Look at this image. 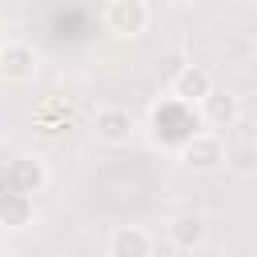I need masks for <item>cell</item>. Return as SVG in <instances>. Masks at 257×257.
<instances>
[{
  "label": "cell",
  "mask_w": 257,
  "mask_h": 257,
  "mask_svg": "<svg viewBox=\"0 0 257 257\" xmlns=\"http://www.w3.org/2000/svg\"><path fill=\"white\" fill-rule=\"evenodd\" d=\"M104 20H108V28L116 36L133 40V36H141L149 28V8H145V0H112L108 12H104Z\"/></svg>",
  "instance_id": "cell-4"
},
{
  "label": "cell",
  "mask_w": 257,
  "mask_h": 257,
  "mask_svg": "<svg viewBox=\"0 0 257 257\" xmlns=\"http://www.w3.org/2000/svg\"><path fill=\"white\" fill-rule=\"evenodd\" d=\"M36 217L32 209V197L28 193H16V189H4L0 193V225L4 229H28Z\"/></svg>",
  "instance_id": "cell-8"
},
{
  "label": "cell",
  "mask_w": 257,
  "mask_h": 257,
  "mask_svg": "<svg viewBox=\"0 0 257 257\" xmlns=\"http://www.w3.org/2000/svg\"><path fill=\"white\" fill-rule=\"evenodd\" d=\"M169 245L173 249H201L205 245V221L197 213H181L169 221Z\"/></svg>",
  "instance_id": "cell-11"
},
{
  "label": "cell",
  "mask_w": 257,
  "mask_h": 257,
  "mask_svg": "<svg viewBox=\"0 0 257 257\" xmlns=\"http://www.w3.org/2000/svg\"><path fill=\"white\" fill-rule=\"evenodd\" d=\"M177 153H181V161H185L189 169L209 173V169H217V165L225 161V141L213 137V133H197V137H189Z\"/></svg>",
  "instance_id": "cell-3"
},
{
  "label": "cell",
  "mask_w": 257,
  "mask_h": 257,
  "mask_svg": "<svg viewBox=\"0 0 257 257\" xmlns=\"http://www.w3.org/2000/svg\"><path fill=\"white\" fill-rule=\"evenodd\" d=\"M197 112H201V124H213V128H233V124L241 120V104H237V96L217 92V88H209V92L197 100Z\"/></svg>",
  "instance_id": "cell-6"
},
{
  "label": "cell",
  "mask_w": 257,
  "mask_h": 257,
  "mask_svg": "<svg viewBox=\"0 0 257 257\" xmlns=\"http://www.w3.org/2000/svg\"><path fill=\"white\" fill-rule=\"evenodd\" d=\"M169 4H177V8H189V4H197V0H169Z\"/></svg>",
  "instance_id": "cell-14"
},
{
  "label": "cell",
  "mask_w": 257,
  "mask_h": 257,
  "mask_svg": "<svg viewBox=\"0 0 257 257\" xmlns=\"http://www.w3.org/2000/svg\"><path fill=\"white\" fill-rule=\"evenodd\" d=\"M153 249V237L141 229V225H120V229H112V237H108V253L112 257H145Z\"/></svg>",
  "instance_id": "cell-10"
},
{
  "label": "cell",
  "mask_w": 257,
  "mask_h": 257,
  "mask_svg": "<svg viewBox=\"0 0 257 257\" xmlns=\"http://www.w3.org/2000/svg\"><path fill=\"white\" fill-rule=\"evenodd\" d=\"M233 165H237L241 173L253 169V137H249V128L241 133V141H237V149H233Z\"/></svg>",
  "instance_id": "cell-13"
},
{
  "label": "cell",
  "mask_w": 257,
  "mask_h": 257,
  "mask_svg": "<svg viewBox=\"0 0 257 257\" xmlns=\"http://www.w3.org/2000/svg\"><path fill=\"white\" fill-rule=\"evenodd\" d=\"M209 88H213V76H209L201 64H185V68L173 76V96H177V100L197 104V100H201Z\"/></svg>",
  "instance_id": "cell-9"
},
{
  "label": "cell",
  "mask_w": 257,
  "mask_h": 257,
  "mask_svg": "<svg viewBox=\"0 0 257 257\" xmlns=\"http://www.w3.org/2000/svg\"><path fill=\"white\" fill-rule=\"evenodd\" d=\"M68 124H72V108L64 100H44L36 108V133L40 137H60Z\"/></svg>",
  "instance_id": "cell-12"
},
{
  "label": "cell",
  "mask_w": 257,
  "mask_h": 257,
  "mask_svg": "<svg viewBox=\"0 0 257 257\" xmlns=\"http://www.w3.org/2000/svg\"><path fill=\"white\" fill-rule=\"evenodd\" d=\"M44 181H48V173H44V161H36V157H12L4 165V189L32 197V193L44 189Z\"/></svg>",
  "instance_id": "cell-5"
},
{
  "label": "cell",
  "mask_w": 257,
  "mask_h": 257,
  "mask_svg": "<svg viewBox=\"0 0 257 257\" xmlns=\"http://www.w3.org/2000/svg\"><path fill=\"white\" fill-rule=\"evenodd\" d=\"M36 68H40V60H36L32 44H20V40L0 44V80H8V84H28V80L36 76Z\"/></svg>",
  "instance_id": "cell-2"
},
{
  "label": "cell",
  "mask_w": 257,
  "mask_h": 257,
  "mask_svg": "<svg viewBox=\"0 0 257 257\" xmlns=\"http://www.w3.org/2000/svg\"><path fill=\"white\" fill-rule=\"evenodd\" d=\"M201 133V112H197V104H189V100H177V96H165V100H157L153 108H149V137H153V145H161V149H181L189 137H197Z\"/></svg>",
  "instance_id": "cell-1"
},
{
  "label": "cell",
  "mask_w": 257,
  "mask_h": 257,
  "mask_svg": "<svg viewBox=\"0 0 257 257\" xmlns=\"http://www.w3.org/2000/svg\"><path fill=\"white\" fill-rule=\"evenodd\" d=\"M133 133H137V120H133L128 108H116L112 104V108H100L96 112V137L104 145H128Z\"/></svg>",
  "instance_id": "cell-7"
}]
</instances>
